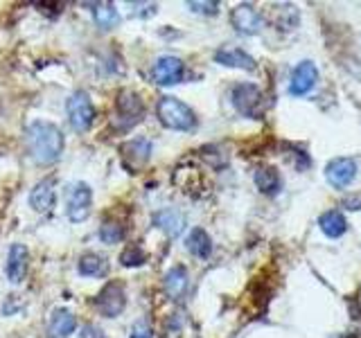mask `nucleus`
I'll return each instance as SVG.
<instances>
[{
	"label": "nucleus",
	"mask_w": 361,
	"mask_h": 338,
	"mask_svg": "<svg viewBox=\"0 0 361 338\" xmlns=\"http://www.w3.org/2000/svg\"><path fill=\"white\" fill-rule=\"evenodd\" d=\"M25 142H27V151H30L34 163L52 165L61 158L66 140H63L61 129L56 127V124L45 122V120H37L27 127Z\"/></svg>",
	"instance_id": "f257e3e1"
},
{
	"label": "nucleus",
	"mask_w": 361,
	"mask_h": 338,
	"mask_svg": "<svg viewBox=\"0 0 361 338\" xmlns=\"http://www.w3.org/2000/svg\"><path fill=\"white\" fill-rule=\"evenodd\" d=\"M156 115L163 127L172 131H192L197 124V118L188 104L176 97H161L156 106Z\"/></svg>",
	"instance_id": "f03ea898"
},
{
	"label": "nucleus",
	"mask_w": 361,
	"mask_h": 338,
	"mask_svg": "<svg viewBox=\"0 0 361 338\" xmlns=\"http://www.w3.org/2000/svg\"><path fill=\"white\" fill-rule=\"evenodd\" d=\"M233 106L242 113L244 118L262 120L264 118V95L262 90L253 84H237L233 88Z\"/></svg>",
	"instance_id": "7ed1b4c3"
},
{
	"label": "nucleus",
	"mask_w": 361,
	"mask_h": 338,
	"mask_svg": "<svg viewBox=\"0 0 361 338\" xmlns=\"http://www.w3.org/2000/svg\"><path fill=\"white\" fill-rule=\"evenodd\" d=\"M66 113H68V120H71V127L79 133L88 131L90 124L95 120V106L84 90H77L75 95H71V99H68V104H66Z\"/></svg>",
	"instance_id": "20e7f679"
},
{
	"label": "nucleus",
	"mask_w": 361,
	"mask_h": 338,
	"mask_svg": "<svg viewBox=\"0 0 361 338\" xmlns=\"http://www.w3.org/2000/svg\"><path fill=\"white\" fill-rule=\"evenodd\" d=\"M93 304L99 311V315H104V318H118L124 309V304H127V293H124V287L120 284V282H109V284L97 293Z\"/></svg>",
	"instance_id": "39448f33"
},
{
	"label": "nucleus",
	"mask_w": 361,
	"mask_h": 338,
	"mask_svg": "<svg viewBox=\"0 0 361 338\" xmlns=\"http://www.w3.org/2000/svg\"><path fill=\"white\" fill-rule=\"evenodd\" d=\"M90 208H93V189L86 183H77L66 201V212L68 219L73 223H82L90 217Z\"/></svg>",
	"instance_id": "423d86ee"
},
{
	"label": "nucleus",
	"mask_w": 361,
	"mask_h": 338,
	"mask_svg": "<svg viewBox=\"0 0 361 338\" xmlns=\"http://www.w3.org/2000/svg\"><path fill=\"white\" fill-rule=\"evenodd\" d=\"M316 82H319V68L312 61H300L291 73V82H289V93L293 97H302L314 90Z\"/></svg>",
	"instance_id": "0eeeda50"
},
{
	"label": "nucleus",
	"mask_w": 361,
	"mask_h": 338,
	"mask_svg": "<svg viewBox=\"0 0 361 338\" xmlns=\"http://www.w3.org/2000/svg\"><path fill=\"white\" fill-rule=\"evenodd\" d=\"M357 176V163L353 158H334L325 167V178L332 187H345L355 180Z\"/></svg>",
	"instance_id": "6e6552de"
},
{
	"label": "nucleus",
	"mask_w": 361,
	"mask_h": 338,
	"mask_svg": "<svg viewBox=\"0 0 361 338\" xmlns=\"http://www.w3.org/2000/svg\"><path fill=\"white\" fill-rule=\"evenodd\" d=\"M152 77L161 86H174L183 79V61L178 56H161L152 68Z\"/></svg>",
	"instance_id": "1a4fd4ad"
},
{
	"label": "nucleus",
	"mask_w": 361,
	"mask_h": 338,
	"mask_svg": "<svg viewBox=\"0 0 361 338\" xmlns=\"http://www.w3.org/2000/svg\"><path fill=\"white\" fill-rule=\"evenodd\" d=\"M231 23L233 27L240 32V34H246V37H253L259 30H262V16L257 14V11L251 7V5H237L231 14Z\"/></svg>",
	"instance_id": "9d476101"
},
{
	"label": "nucleus",
	"mask_w": 361,
	"mask_h": 338,
	"mask_svg": "<svg viewBox=\"0 0 361 338\" xmlns=\"http://www.w3.org/2000/svg\"><path fill=\"white\" fill-rule=\"evenodd\" d=\"M27 259H30V253H27L25 246L11 244L9 253H7V264H5V273H7V280L11 282V284H20L23 277H25Z\"/></svg>",
	"instance_id": "9b49d317"
},
{
	"label": "nucleus",
	"mask_w": 361,
	"mask_h": 338,
	"mask_svg": "<svg viewBox=\"0 0 361 338\" xmlns=\"http://www.w3.org/2000/svg\"><path fill=\"white\" fill-rule=\"evenodd\" d=\"M142 101L135 93H129V90H124L118 97V120H122V129H129L133 124H138L140 118H142Z\"/></svg>",
	"instance_id": "f8f14e48"
},
{
	"label": "nucleus",
	"mask_w": 361,
	"mask_h": 338,
	"mask_svg": "<svg viewBox=\"0 0 361 338\" xmlns=\"http://www.w3.org/2000/svg\"><path fill=\"white\" fill-rule=\"evenodd\" d=\"M30 206L41 214L52 210L54 206V180L52 178L41 180V183L34 185V189L30 192Z\"/></svg>",
	"instance_id": "ddd939ff"
},
{
	"label": "nucleus",
	"mask_w": 361,
	"mask_h": 338,
	"mask_svg": "<svg viewBox=\"0 0 361 338\" xmlns=\"http://www.w3.org/2000/svg\"><path fill=\"white\" fill-rule=\"evenodd\" d=\"M214 61L228 68H242V70H253L255 68V59L251 54H246L240 48H221L214 54Z\"/></svg>",
	"instance_id": "4468645a"
},
{
	"label": "nucleus",
	"mask_w": 361,
	"mask_h": 338,
	"mask_svg": "<svg viewBox=\"0 0 361 338\" xmlns=\"http://www.w3.org/2000/svg\"><path fill=\"white\" fill-rule=\"evenodd\" d=\"M154 223H156L163 232H167L169 237H178L180 232H183V228H185L183 214H180L178 210H174V208H165V210H161V212H156Z\"/></svg>",
	"instance_id": "2eb2a0df"
},
{
	"label": "nucleus",
	"mask_w": 361,
	"mask_h": 338,
	"mask_svg": "<svg viewBox=\"0 0 361 338\" xmlns=\"http://www.w3.org/2000/svg\"><path fill=\"white\" fill-rule=\"evenodd\" d=\"M77 327V320L75 315L68 311V309H54L52 311V318H50V325H48V334L50 338H66L75 332Z\"/></svg>",
	"instance_id": "dca6fc26"
},
{
	"label": "nucleus",
	"mask_w": 361,
	"mask_h": 338,
	"mask_svg": "<svg viewBox=\"0 0 361 338\" xmlns=\"http://www.w3.org/2000/svg\"><path fill=\"white\" fill-rule=\"evenodd\" d=\"M165 291L172 300H180L188 291V270L183 266H174L165 275Z\"/></svg>",
	"instance_id": "f3484780"
},
{
	"label": "nucleus",
	"mask_w": 361,
	"mask_h": 338,
	"mask_svg": "<svg viewBox=\"0 0 361 338\" xmlns=\"http://www.w3.org/2000/svg\"><path fill=\"white\" fill-rule=\"evenodd\" d=\"M188 251L199 257V259H208L210 251H212V242H210V234L203 230V228H192V232L188 234L185 239Z\"/></svg>",
	"instance_id": "a211bd4d"
},
{
	"label": "nucleus",
	"mask_w": 361,
	"mask_h": 338,
	"mask_svg": "<svg viewBox=\"0 0 361 338\" xmlns=\"http://www.w3.org/2000/svg\"><path fill=\"white\" fill-rule=\"evenodd\" d=\"M280 183H282L280 174H278V169H274V167H259L255 172V185H257L259 192H262V194H269V196L278 194Z\"/></svg>",
	"instance_id": "6ab92c4d"
},
{
	"label": "nucleus",
	"mask_w": 361,
	"mask_h": 338,
	"mask_svg": "<svg viewBox=\"0 0 361 338\" xmlns=\"http://www.w3.org/2000/svg\"><path fill=\"white\" fill-rule=\"evenodd\" d=\"M319 225H321V230H323L327 237H332V239H336V237H341V234L348 230V221H345V217H343L341 212H336V210H330V212L321 214Z\"/></svg>",
	"instance_id": "aec40b11"
},
{
	"label": "nucleus",
	"mask_w": 361,
	"mask_h": 338,
	"mask_svg": "<svg viewBox=\"0 0 361 338\" xmlns=\"http://www.w3.org/2000/svg\"><path fill=\"white\" fill-rule=\"evenodd\" d=\"M124 158H131V167H140L145 165L147 161H149L152 156V142L145 140V138H135L131 140L129 144H124Z\"/></svg>",
	"instance_id": "412c9836"
},
{
	"label": "nucleus",
	"mask_w": 361,
	"mask_h": 338,
	"mask_svg": "<svg viewBox=\"0 0 361 338\" xmlns=\"http://www.w3.org/2000/svg\"><path fill=\"white\" fill-rule=\"evenodd\" d=\"M93 16L95 23L102 30H113L120 25V14L113 3H95L93 5Z\"/></svg>",
	"instance_id": "4be33fe9"
},
{
	"label": "nucleus",
	"mask_w": 361,
	"mask_h": 338,
	"mask_svg": "<svg viewBox=\"0 0 361 338\" xmlns=\"http://www.w3.org/2000/svg\"><path fill=\"white\" fill-rule=\"evenodd\" d=\"M106 270H109V262L102 255L90 253L79 259V273L84 277H102L106 275Z\"/></svg>",
	"instance_id": "5701e85b"
},
{
	"label": "nucleus",
	"mask_w": 361,
	"mask_h": 338,
	"mask_svg": "<svg viewBox=\"0 0 361 338\" xmlns=\"http://www.w3.org/2000/svg\"><path fill=\"white\" fill-rule=\"evenodd\" d=\"M276 25L280 30H293L298 25V11L293 5H282L276 9Z\"/></svg>",
	"instance_id": "b1692460"
},
{
	"label": "nucleus",
	"mask_w": 361,
	"mask_h": 338,
	"mask_svg": "<svg viewBox=\"0 0 361 338\" xmlns=\"http://www.w3.org/2000/svg\"><path fill=\"white\" fill-rule=\"evenodd\" d=\"M99 239L104 244H118L124 239V228L116 221H104L99 228Z\"/></svg>",
	"instance_id": "393cba45"
},
{
	"label": "nucleus",
	"mask_w": 361,
	"mask_h": 338,
	"mask_svg": "<svg viewBox=\"0 0 361 338\" xmlns=\"http://www.w3.org/2000/svg\"><path fill=\"white\" fill-rule=\"evenodd\" d=\"M120 262H122V266H140L147 262V255L140 246H129L127 251L122 253Z\"/></svg>",
	"instance_id": "a878e982"
},
{
	"label": "nucleus",
	"mask_w": 361,
	"mask_h": 338,
	"mask_svg": "<svg viewBox=\"0 0 361 338\" xmlns=\"http://www.w3.org/2000/svg\"><path fill=\"white\" fill-rule=\"evenodd\" d=\"M188 7L192 11H197V14H217V9H219V3H197V0H190Z\"/></svg>",
	"instance_id": "bb28decb"
},
{
	"label": "nucleus",
	"mask_w": 361,
	"mask_h": 338,
	"mask_svg": "<svg viewBox=\"0 0 361 338\" xmlns=\"http://www.w3.org/2000/svg\"><path fill=\"white\" fill-rule=\"evenodd\" d=\"M152 336H154L152 325L147 320H138L131 327V338H152Z\"/></svg>",
	"instance_id": "cd10ccee"
},
{
	"label": "nucleus",
	"mask_w": 361,
	"mask_h": 338,
	"mask_svg": "<svg viewBox=\"0 0 361 338\" xmlns=\"http://www.w3.org/2000/svg\"><path fill=\"white\" fill-rule=\"evenodd\" d=\"M341 206L348 208V210H361V194H348L343 201H341Z\"/></svg>",
	"instance_id": "c85d7f7f"
},
{
	"label": "nucleus",
	"mask_w": 361,
	"mask_h": 338,
	"mask_svg": "<svg viewBox=\"0 0 361 338\" xmlns=\"http://www.w3.org/2000/svg\"><path fill=\"white\" fill-rule=\"evenodd\" d=\"M97 334H99V332H97V330H93V327H84L82 338H99Z\"/></svg>",
	"instance_id": "c756f323"
}]
</instances>
